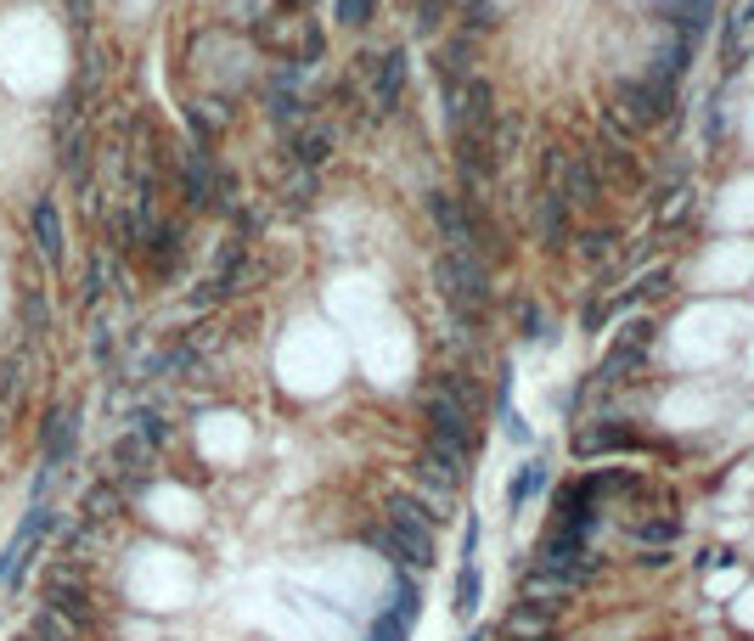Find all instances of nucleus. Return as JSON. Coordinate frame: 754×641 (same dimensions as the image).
Returning a JSON list of instances; mask_svg holds the SVG:
<instances>
[{"instance_id":"f257e3e1","label":"nucleus","mask_w":754,"mask_h":641,"mask_svg":"<svg viewBox=\"0 0 754 641\" xmlns=\"http://www.w3.org/2000/svg\"><path fill=\"white\" fill-rule=\"evenodd\" d=\"M434 523H440V512H434L429 501H417V496H406V489H395L384 529H372L366 540H372L377 552H389L400 568H434Z\"/></svg>"},{"instance_id":"f03ea898","label":"nucleus","mask_w":754,"mask_h":641,"mask_svg":"<svg viewBox=\"0 0 754 641\" xmlns=\"http://www.w3.org/2000/svg\"><path fill=\"white\" fill-rule=\"evenodd\" d=\"M676 108V85H658V79H631L614 90V108H602V124L614 135H636V130H653L665 124Z\"/></svg>"},{"instance_id":"7ed1b4c3","label":"nucleus","mask_w":754,"mask_h":641,"mask_svg":"<svg viewBox=\"0 0 754 641\" xmlns=\"http://www.w3.org/2000/svg\"><path fill=\"white\" fill-rule=\"evenodd\" d=\"M434 287H440V299L456 310V321H479L485 305H490V270L474 254H440Z\"/></svg>"},{"instance_id":"20e7f679","label":"nucleus","mask_w":754,"mask_h":641,"mask_svg":"<svg viewBox=\"0 0 754 641\" xmlns=\"http://www.w3.org/2000/svg\"><path fill=\"white\" fill-rule=\"evenodd\" d=\"M40 608L57 614L68 630H90V619H97V597H90V574L68 568V563H52L40 579Z\"/></svg>"},{"instance_id":"39448f33","label":"nucleus","mask_w":754,"mask_h":641,"mask_svg":"<svg viewBox=\"0 0 754 641\" xmlns=\"http://www.w3.org/2000/svg\"><path fill=\"white\" fill-rule=\"evenodd\" d=\"M79 445V406H52L40 417V478H34V501L45 496V484L63 473V462Z\"/></svg>"},{"instance_id":"423d86ee","label":"nucleus","mask_w":754,"mask_h":641,"mask_svg":"<svg viewBox=\"0 0 754 641\" xmlns=\"http://www.w3.org/2000/svg\"><path fill=\"white\" fill-rule=\"evenodd\" d=\"M422 422H429V445H445V451H456V456H474V445H479V428H474V411L467 406H456V400H445V394H422Z\"/></svg>"},{"instance_id":"0eeeda50","label":"nucleus","mask_w":754,"mask_h":641,"mask_svg":"<svg viewBox=\"0 0 754 641\" xmlns=\"http://www.w3.org/2000/svg\"><path fill=\"white\" fill-rule=\"evenodd\" d=\"M180 191H186V203H192V209H209V203H220V197L231 191V180L214 169V158H209L203 141L186 146V158H180Z\"/></svg>"},{"instance_id":"6e6552de","label":"nucleus","mask_w":754,"mask_h":641,"mask_svg":"<svg viewBox=\"0 0 754 641\" xmlns=\"http://www.w3.org/2000/svg\"><path fill=\"white\" fill-rule=\"evenodd\" d=\"M462 478H467V456H456V451H445V445H422V456H417V484H429L434 496H456Z\"/></svg>"},{"instance_id":"1a4fd4ad","label":"nucleus","mask_w":754,"mask_h":641,"mask_svg":"<svg viewBox=\"0 0 754 641\" xmlns=\"http://www.w3.org/2000/svg\"><path fill=\"white\" fill-rule=\"evenodd\" d=\"M625 451H642V439L620 422H586L575 433V456H625Z\"/></svg>"},{"instance_id":"9d476101","label":"nucleus","mask_w":754,"mask_h":641,"mask_svg":"<svg viewBox=\"0 0 754 641\" xmlns=\"http://www.w3.org/2000/svg\"><path fill=\"white\" fill-rule=\"evenodd\" d=\"M552 529L591 540V529H597V496H591V484H586V478H580V484H569V489L557 496V523H552Z\"/></svg>"},{"instance_id":"9b49d317","label":"nucleus","mask_w":754,"mask_h":641,"mask_svg":"<svg viewBox=\"0 0 754 641\" xmlns=\"http://www.w3.org/2000/svg\"><path fill=\"white\" fill-rule=\"evenodd\" d=\"M429 214H434V225L445 231L451 254H467V248H474V225H467V203H462V197L434 191V197H429Z\"/></svg>"},{"instance_id":"f8f14e48","label":"nucleus","mask_w":754,"mask_h":641,"mask_svg":"<svg viewBox=\"0 0 754 641\" xmlns=\"http://www.w3.org/2000/svg\"><path fill=\"white\" fill-rule=\"evenodd\" d=\"M29 231H34V248L63 265V209H57V197H40V203L29 209Z\"/></svg>"},{"instance_id":"ddd939ff","label":"nucleus","mask_w":754,"mask_h":641,"mask_svg":"<svg viewBox=\"0 0 754 641\" xmlns=\"http://www.w3.org/2000/svg\"><path fill=\"white\" fill-rule=\"evenodd\" d=\"M400 90H406V52H389L384 63L372 68V102H377V113H395Z\"/></svg>"},{"instance_id":"4468645a","label":"nucleus","mask_w":754,"mask_h":641,"mask_svg":"<svg viewBox=\"0 0 754 641\" xmlns=\"http://www.w3.org/2000/svg\"><path fill=\"white\" fill-rule=\"evenodd\" d=\"M546 248H563L569 242V197L563 191H541V220H535Z\"/></svg>"},{"instance_id":"2eb2a0df","label":"nucleus","mask_w":754,"mask_h":641,"mask_svg":"<svg viewBox=\"0 0 754 641\" xmlns=\"http://www.w3.org/2000/svg\"><path fill=\"white\" fill-rule=\"evenodd\" d=\"M569 597H575V585H569V579H557V574L535 568V574L524 579V597H518V603H535V608H552V614H557Z\"/></svg>"},{"instance_id":"dca6fc26","label":"nucleus","mask_w":754,"mask_h":641,"mask_svg":"<svg viewBox=\"0 0 754 641\" xmlns=\"http://www.w3.org/2000/svg\"><path fill=\"white\" fill-rule=\"evenodd\" d=\"M440 79H445V90H456L462 79H474V40L467 34L440 45Z\"/></svg>"},{"instance_id":"f3484780","label":"nucleus","mask_w":754,"mask_h":641,"mask_svg":"<svg viewBox=\"0 0 754 641\" xmlns=\"http://www.w3.org/2000/svg\"><path fill=\"white\" fill-rule=\"evenodd\" d=\"M501 636H557V614L552 608H535V603H518L501 625Z\"/></svg>"},{"instance_id":"a211bd4d","label":"nucleus","mask_w":754,"mask_h":641,"mask_svg":"<svg viewBox=\"0 0 754 641\" xmlns=\"http://www.w3.org/2000/svg\"><path fill=\"white\" fill-rule=\"evenodd\" d=\"M563 197H569V209H591V203H597V164H591V158H569Z\"/></svg>"},{"instance_id":"6ab92c4d","label":"nucleus","mask_w":754,"mask_h":641,"mask_svg":"<svg viewBox=\"0 0 754 641\" xmlns=\"http://www.w3.org/2000/svg\"><path fill=\"white\" fill-rule=\"evenodd\" d=\"M687 57H692V45H687L681 34H665V45H658V57H653V74H647V79L676 85V74L687 68Z\"/></svg>"},{"instance_id":"aec40b11","label":"nucleus","mask_w":754,"mask_h":641,"mask_svg":"<svg viewBox=\"0 0 754 641\" xmlns=\"http://www.w3.org/2000/svg\"><path fill=\"white\" fill-rule=\"evenodd\" d=\"M52 332V299L40 287H23V338H40Z\"/></svg>"},{"instance_id":"412c9836","label":"nucleus","mask_w":754,"mask_h":641,"mask_svg":"<svg viewBox=\"0 0 754 641\" xmlns=\"http://www.w3.org/2000/svg\"><path fill=\"white\" fill-rule=\"evenodd\" d=\"M546 484V462H530V467H518V478L507 484V507L518 512V507H530V496Z\"/></svg>"},{"instance_id":"4be33fe9","label":"nucleus","mask_w":754,"mask_h":641,"mask_svg":"<svg viewBox=\"0 0 754 641\" xmlns=\"http://www.w3.org/2000/svg\"><path fill=\"white\" fill-rule=\"evenodd\" d=\"M326 153H333V135H326V130H299V141H293V158H299V169L326 164Z\"/></svg>"},{"instance_id":"5701e85b","label":"nucleus","mask_w":754,"mask_h":641,"mask_svg":"<svg viewBox=\"0 0 754 641\" xmlns=\"http://www.w3.org/2000/svg\"><path fill=\"white\" fill-rule=\"evenodd\" d=\"M479 590H485V579H479V568L474 563H462V574H456V619H467V614H474L479 608Z\"/></svg>"},{"instance_id":"b1692460","label":"nucleus","mask_w":754,"mask_h":641,"mask_svg":"<svg viewBox=\"0 0 754 641\" xmlns=\"http://www.w3.org/2000/svg\"><path fill=\"white\" fill-rule=\"evenodd\" d=\"M631 540H636V546H658V552H665L670 540H676V523H670V518H636V523H631Z\"/></svg>"},{"instance_id":"393cba45","label":"nucleus","mask_w":754,"mask_h":641,"mask_svg":"<svg viewBox=\"0 0 754 641\" xmlns=\"http://www.w3.org/2000/svg\"><path fill=\"white\" fill-rule=\"evenodd\" d=\"M467 18H462V34L467 40H479V34H490L496 23H501V7H496V0H474V7H462Z\"/></svg>"},{"instance_id":"a878e982","label":"nucleus","mask_w":754,"mask_h":641,"mask_svg":"<svg viewBox=\"0 0 754 641\" xmlns=\"http://www.w3.org/2000/svg\"><path fill=\"white\" fill-rule=\"evenodd\" d=\"M102 292H108V254H97L79 270V305H97Z\"/></svg>"},{"instance_id":"bb28decb","label":"nucleus","mask_w":754,"mask_h":641,"mask_svg":"<svg viewBox=\"0 0 754 641\" xmlns=\"http://www.w3.org/2000/svg\"><path fill=\"white\" fill-rule=\"evenodd\" d=\"M366 641H411V625H406L400 614H389V608H384V614H377V619H372V630H366Z\"/></svg>"},{"instance_id":"cd10ccee","label":"nucleus","mask_w":754,"mask_h":641,"mask_svg":"<svg viewBox=\"0 0 754 641\" xmlns=\"http://www.w3.org/2000/svg\"><path fill=\"white\" fill-rule=\"evenodd\" d=\"M299 113H304L299 96L281 90V85H270V119H276V124H299Z\"/></svg>"},{"instance_id":"c85d7f7f","label":"nucleus","mask_w":754,"mask_h":641,"mask_svg":"<svg viewBox=\"0 0 754 641\" xmlns=\"http://www.w3.org/2000/svg\"><path fill=\"white\" fill-rule=\"evenodd\" d=\"M614 242H620L614 231H586V236H580V259H586V265H602L608 254H614Z\"/></svg>"},{"instance_id":"c756f323","label":"nucleus","mask_w":754,"mask_h":641,"mask_svg":"<svg viewBox=\"0 0 754 641\" xmlns=\"http://www.w3.org/2000/svg\"><path fill=\"white\" fill-rule=\"evenodd\" d=\"M411 23H417V34H434L445 23V0H411Z\"/></svg>"},{"instance_id":"7c9ffc66","label":"nucleus","mask_w":754,"mask_h":641,"mask_svg":"<svg viewBox=\"0 0 754 641\" xmlns=\"http://www.w3.org/2000/svg\"><path fill=\"white\" fill-rule=\"evenodd\" d=\"M389 614H400V619H406V625H411V619H417V585H411V579H406V574H400V579H395V597H389Z\"/></svg>"},{"instance_id":"2f4dec72","label":"nucleus","mask_w":754,"mask_h":641,"mask_svg":"<svg viewBox=\"0 0 754 641\" xmlns=\"http://www.w3.org/2000/svg\"><path fill=\"white\" fill-rule=\"evenodd\" d=\"M687 197H692V191H687V180H676V186L665 191V203H658V220H665V225H670V220H676V214L687 209Z\"/></svg>"},{"instance_id":"473e14b6","label":"nucleus","mask_w":754,"mask_h":641,"mask_svg":"<svg viewBox=\"0 0 754 641\" xmlns=\"http://www.w3.org/2000/svg\"><path fill=\"white\" fill-rule=\"evenodd\" d=\"M372 12H377V0H339V18H344V23H355V29H361V23H372Z\"/></svg>"},{"instance_id":"72a5a7b5","label":"nucleus","mask_w":754,"mask_h":641,"mask_svg":"<svg viewBox=\"0 0 754 641\" xmlns=\"http://www.w3.org/2000/svg\"><path fill=\"white\" fill-rule=\"evenodd\" d=\"M310 191H315V175H310V169H299V180L288 186V203H293V209H304V203H310Z\"/></svg>"},{"instance_id":"f704fd0d","label":"nucleus","mask_w":754,"mask_h":641,"mask_svg":"<svg viewBox=\"0 0 754 641\" xmlns=\"http://www.w3.org/2000/svg\"><path fill=\"white\" fill-rule=\"evenodd\" d=\"M524 338H530V343H546V316H541L535 305H524Z\"/></svg>"},{"instance_id":"c9c22d12","label":"nucleus","mask_w":754,"mask_h":641,"mask_svg":"<svg viewBox=\"0 0 754 641\" xmlns=\"http://www.w3.org/2000/svg\"><path fill=\"white\" fill-rule=\"evenodd\" d=\"M501 417H507V433L518 439V445H530V422H524V417H518V411H501Z\"/></svg>"},{"instance_id":"e433bc0d","label":"nucleus","mask_w":754,"mask_h":641,"mask_svg":"<svg viewBox=\"0 0 754 641\" xmlns=\"http://www.w3.org/2000/svg\"><path fill=\"white\" fill-rule=\"evenodd\" d=\"M63 7H68V23H79V29L90 23V0H63Z\"/></svg>"},{"instance_id":"4c0bfd02","label":"nucleus","mask_w":754,"mask_h":641,"mask_svg":"<svg viewBox=\"0 0 754 641\" xmlns=\"http://www.w3.org/2000/svg\"><path fill=\"white\" fill-rule=\"evenodd\" d=\"M507 641H557V636H507Z\"/></svg>"},{"instance_id":"58836bf2","label":"nucleus","mask_w":754,"mask_h":641,"mask_svg":"<svg viewBox=\"0 0 754 641\" xmlns=\"http://www.w3.org/2000/svg\"><path fill=\"white\" fill-rule=\"evenodd\" d=\"M451 7H474V0H451Z\"/></svg>"},{"instance_id":"ea45409f","label":"nucleus","mask_w":754,"mask_h":641,"mask_svg":"<svg viewBox=\"0 0 754 641\" xmlns=\"http://www.w3.org/2000/svg\"><path fill=\"white\" fill-rule=\"evenodd\" d=\"M467 641H485V636H467Z\"/></svg>"},{"instance_id":"a19ab883","label":"nucleus","mask_w":754,"mask_h":641,"mask_svg":"<svg viewBox=\"0 0 754 641\" xmlns=\"http://www.w3.org/2000/svg\"><path fill=\"white\" fill-rule=\"evenodd\" d=\"M0 433H7V422H0Z\"/></svg>"}]
</instances>
